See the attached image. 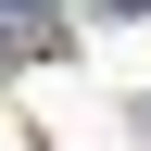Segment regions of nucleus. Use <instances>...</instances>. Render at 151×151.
Instances as JSON below:
<instances>
[{
    "mask_svg": "<svg viewBox=\"0 0 151 151\" xmlns=\"http://www.w3.org/2000/svg\"><path fill=\"white\" fill-rule=\"evenodd\" d=\"M0 25L13 38H50V13H38V0H0Z\"/></svg>",
    "mask_w": 151,
    "mask_h": 151,
    "instance_id": "nucleus-1",
    "label": "nucleus"
},
{
    "mask_svg": "<svg viewBox=\"0 0 151 151\" xmlns=\"http://www.w3.org/2000/svg\"><path fill=\"white\" fill-rule=\"evenodd\" d=\"M101 13H151V0H101Z\"/></svg>",
    "mask_w": 151,
    "mask_h": 151,
    "instance_id": "nucleus-2",
    "label": "nucleus"
}]
</instances>
